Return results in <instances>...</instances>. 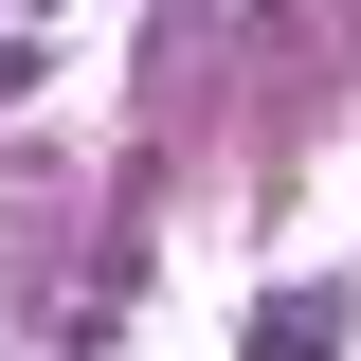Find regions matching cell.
Returning a JSON list of instances; mask_svg holds the SVG:
<instances>
[{"label":"cell","mask_w":361,"mask_h":361,"mask_svg":"<svg viewBox=\"0 0 361 361\" xmlns=\"http://www.w3.org/2000/svg\"><path fill=\"white\" fill-rule=\"evenodd\" d=\"M325 343H343V325H325V289H289V307L253 325V361H325Z\"/></svg>","instance_id":"7a4b0ae2"},{"label":"cell","mask_w":361,"mask_h":361,"mask_svg":"<svg viewBox=\"0 0 361 361\" xmlns=\"http://www.w3.org/2000/svg\"><path fill=\"white\" fill-rule=\"evenodd\" d=\"M54 73H73V37L54 18H0V109H54Z\"/></svg>","instance_id":"6da1fadb"}]
</instances>
